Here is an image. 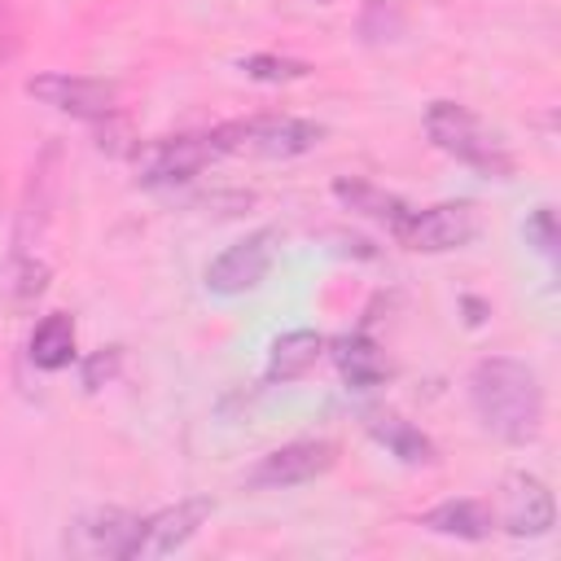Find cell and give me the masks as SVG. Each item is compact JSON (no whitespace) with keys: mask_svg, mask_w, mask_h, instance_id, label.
Returning a JSON list of instances; mask_svg holds the SVG:
<instances>
[{"mask_svg":"<svg viewBox=\"0 0 561 561\" xmlns=\"http://www.w3.org/2000/svg\"><path fill=\"white\" fill-rule=\"evenodd\" d=\"M469 403L500 443H535L543 425V386L530 364L513 355H486L469 373Z\"/></svg>","mask_w":561,"mask_h":561,"instance_id":"1","label":"cell"},{"mask_svg":"<svg viewBox=\"0 0 561 561\" xmlns=\"http://www.w3.org/2000/svg\"><path fill=\"white\" fill-rule=\"evenodd\" d=\"M425 131L434 140V149H443L447 158L473 167L478 175H495V180H508L513 175V158L508 149L500 145L495 131L482 127L478 114H469L465 105L456 101H434L425 110Z\"/></svg>","mask_w":561,"mask_h":561,"instance_id":"2","label":"cell"},{"mask_svg":"<svg viewBox=\"0 0 561 561\" xmlns=\"http://www.w3.org/2000/svg\"><path fill=\"white\" fill-rule=\"evenodd\" d=\"M324 127L289 114H254V118H232L210 131L219 158L224 153H250V158H298L320 145Z\"/></svg>","mask_w":561,"mask_h":561,"instance_id":"3","label":"cell"},{"mask_svg":"<svg viewBox=\"0 0 561 561\" xmlns=\"http://www.w3.org/2000/svg\"><path fill=\"white\" fill-rule=\"evenodd\" d=\"M478 228H482V215L473 202H438L425 210H408L394 237L416 254H447V250L469 245Z\"/></svg>","mask_w":561,"mask_h":561,"instance_id":"4","label":"cell"},{"mask_svg":"<svg viewBox=\"0 0 561 561\" xmlns=\"http://www.w3.org/2000/svg\"><path fill=\"white\" fill-rule=\"evenodd\" d=\"M276 245H280V232H276V228H254V232H245L241 241H232V245L206 267V289L219 294V298H237V294L259 289L263 276H267L272 263H276Z\"/></svg>","mask_w":561,"mask_h":561,"instance_id":"5","label":"cell"},{"mask_svg":"<svg viewBox=\"0 0 561 561\" xmlns=\"http://www.w3.org/2000/svg\"><path fill=\"white\" fill-rule=\"evenodd\" d=\"M333 465H337V447L329 438H298V443H285V447L259 456L245 469V486H254V491H285V486L316 482Z\"/></svg>","mask_w":561,"mask_h":561,"instance_id":"6","label":"cell"},{"mask_svg":"<svg viewBox=\"0 0 561 561\" xmlns=\"http://www.w3.org/2000/svg\"><path fill=\"white\" fill-rule=\"evenodd\" d=\"M140 526L145 517L123 513V508H101L83 522L70 526L66 548L75 557H110V561H131L140 557Z\"/></svg>","mask_w":561,"mask_h":561,"instance_id":"7","label":"cell"},{"mask_svg":"<svg viewBox=\"0 0 561 561\" xmlns=\"http://www.w3.org/2000/svg\"><path fill=\"white\" fill-rule=\"evenodd\" d=\"M26 96L39 105H53L70 118H110L118 105V88L105 79H83V75H35L26 79Z\"/></svg>","mask_w":561,"mask_h":561,"instance_id":"8","label":"cell"},{"mask_svg":"<svg viewBox=\"0 0 561 561\" xmlns=\"http://www.w3.org/2000/svg\"><path fill=\"white\" fill-rule=\"evenodd\" d=\"M500 526L513 539H539L557 526V500L535 473H508L500 495Z\"/></svg>","mask_w":561,"mask_h":561,"instance_id":"9","label":"cell"},{"mask_svg":"<svg viewBox=\"0 0 561 561\" xmlns=\"http://www.w3.org/2000/svg\"><path fill=\"white\" fill-rule=\"evenodd\" d=\"M215 158H219V149H215L210 131H202V136H171V140H158V145L145 149V158H140V184H149V188L184 184V180L202 175Z\"/></svg>","mask_w":561,"mask_h":561,"instance_id":"10","label":"cell"},{"mask_svg":"<svg viewBox=\"0 0 561 561\" xmlns=\"http://www.w3.org/2000/svg\"><path fill=\"white\" fill-rule=\"evenodd\" d=\"M210 508L215 504L206 495H193V500H180V504L145 517V526H140V557H167V552L184 548L202 530V522L210 517Z\"/></svg>","mask_w":561,"mask_h":561,"instance_id":"11","label":"cell"},{"mask_svg":"<svg viewBox=\"0 0 561 561\" xmlns=\"http://www.w3.org/2000/svg\"><path fill=\"white\" fill-rule=\"evenodd\" d=\"M324 355V337L316 333V329H294V333H280L276 342H272V351H267V368H263V377L267 381H298V377H307L311 368H316V359Z\"/></svg>","mask_w":561,"mask_h":561,"instance_id":"12","label":"cell"},{"mask_svg":"<svg viewBox=\"0 0 561 561\" xmlns=\"http://www.w3.org/2000/svg\"><path fill=\"white\" fill-rule=\"evenodd\" d=\"M368 434L394 456V460H403V465H434L438 460V447L412 425V421H403V416H394V412H368Z\"/></svg>","mask_w":561,"mask_h":561,"instance_id":"13","label":"cell"},{"mask_svg":"<svg viewBox=\"0 0 561 561\" xmlns=\"http://www.w3.org/2000/svg\"><path fill=\"white\" fill-rule=\"evenodd\" d=\"M333 364H337L342 381L355 386V390H373V386L386 381V355H381V346H377L368 333H346V337H337V342H333Z\"/></svg>","mask_w":561,"mask_h":561,"instance_id":"14","label":"cell"},{"mask_svg":"<svg viewBox=\"0 0 561 561\" xmlns=\"http://www.w3.org/2000/svg\"><path fill=\"white\" fill-rule=\"evenodd\" d=\"M333 197H337L346 210H355V215L381 224L386 232H399V224H403L408 210H412V206H403L394 193H386V188H377V184H368V180H337V184H333Z\"/></svg>","mask_w":561,"mask_h":561,"instance_id":"15","label":"cell"},{"mask_svg":"<svg viewBox=\"0 0 561 561\" xmlns=\"http://www.w3.org/2000/svg\"><path fill=\"white\" fill-rule=\"evenodd\" d=\"M421 526L434 535H451V539H486L491 535V508L478 500H443L430 513H421Z\"/></svg>","mask_w":561,"mask_h":561,"instance_id":"16","label":"cell"},{"mask_svg":"<svg viewBox=\"0 0 561 561\" xmlns=\"http://www.w3.org/2000/svg\"><path fill=\"white\" fill-rule=\"evenodd\" d=\"M31 351V364L35 368H44V373H57V368H66L70 359H75V320L66 316V311H48L35 329H31V342H26Z\"/></svg>","mask_w":561,"mask_h":561,"instance_id":"17","label":"cell"},{"mask_svg":"<svg viewBox=\"0 0 561 561\" xmlns=\"http://www.w3.org/2000/svg\"><path fill=\"white\" fill-rule=\"evenodd\" d=\"M241 70H245V79H259V83H294V79H307V75H311V66H307V61L272 57V53L241 57Z\"/></svg>","mask_w":561,"mask_h":561,"instance_id":"18","label":"cell"},{"mask_svg":"<svg viewBox=\"0 0 561 561\" xmlns=\"http://www.w3.org/2000/svg\"><path fill=\"white\" fill-rule=\"evenodd\" d=\"M526 241L539 250V254H557V215H552V206H539V210H530V219H526Z\"/></svg>","mask_w":561,"mask_h":561,"instance_id":"19","label":"cell"},{"mask_svg":"<svg viewBox=\"0 0 561 561\" xmlns=\"http://www.w3.org/2000/svg\"><path fill=\"white\" fill-rule=\"evenodd\" d=\"M13 48H18V18H13L9 0H0V70L9 66Z\"/></svg>","mask_w":561,"mask_h":561,"instance_id":"20","label":"cell"},{"mask_svg":"<svg viewBox=\"0 0 561 561\" xmlns=\"http://www.w3.org/2000/svg\"><path fill=\"white\" fill-rule=\"evenodd\" d=\"M114 368H118V351L92 355V359H88V368H83V386H88V390H96V386H101V377H105V381L114 377Z\"/></svg>","mask_w":561,"mask_h":561,"instance_id":"21","label":"cell"},{"mask_svg":"<svg viewBox=\"0 0 561 561\" xmlns=\"http://www.w3.org/2000/svg\"><path fill=\"white\" fill-rule=\"evenodd\" d=\"M465 307H469V324H482L486 320V307L478 298H465Z\"/></svg>","mask_w":561,"mask_h":561,"instance_id":"22","label":"cell"}]
</instances>
